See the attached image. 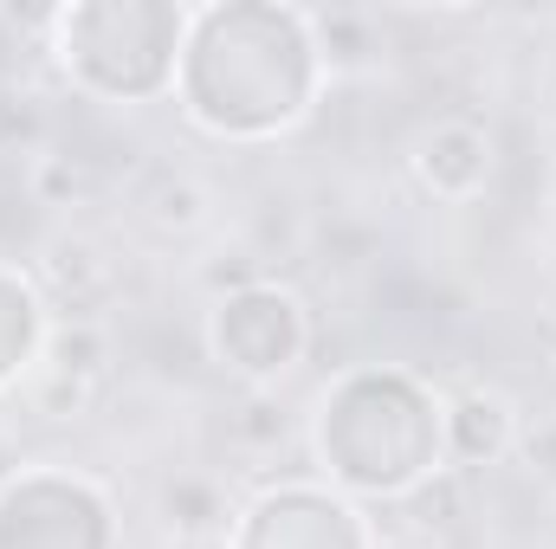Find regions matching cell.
Wrapping results in <instances>:
<instances>
[{
    "mask_svg": "<svg viewBox=\"0 0 556 549\" xmlns=\"http://www.w3.org/2000/svg\"><path fill=\"white\" fill-rule=\"evenodd\" d=\"M415 181L433 201H472L492 181V137L472 117H440L415 142Z\"/></svg>",
    "mask_w": 556,
    "mask_h": 549,
    "instance_id": "obj_7",
    "label": "cell"
},
{
    "mask_svg": "<svg viewBox=\"0 0 556 549\" xmlns=\"http://www.w3.org/2000/svg\"><path fill=\"white\" fill-rule=\"evenodd\" d=\"M46 278H52L65 317H91V310L111 297V284H117L111 259H104L91 240H78V233H65V240L46 246Z\"/></svg>",
    "mask_w": 556,
    "mask_h": 549,
    "instance_id": "obj_10",
    "label": "cell"
},
{
    "mask_svg": "<svg viewBox=\"0 0 556 549\" xmlns=\"http://www.w3.org/2000/svg\"><path fill=\"white\" fill-rule=\"evenodd\" d=\"M324 91V52L304 7L214 0L188 13L175 98L194 130L220 142H266L311 117Z\"/></svg>",
    "mask_w": 556,
    "mask_h": 549,
    "instance_id": "obj_1",
    "label": "cell"
},
{
    "mask_svg": "<svg viewBox=\"0 0 556 549\" xmlns=\"http://www.w3.org/2000/svg\"><path fill=\"white\" fill-rule=\"evenodd\" d=\"M518 452H525V465H531L544 485H556V413L538 420V426H518Z\"/></svg>",
    "mask_w": 556,
    "mask_h": 549,
    "instance_id": "obj_19",
    "label": "cell"
},
{
    "mask_svg": "<svg viewBox=\"0 0 556 549\" xmlns=\"http://www.w3.org/2000/svg\"><path fill=\"white\" fill-rule=\"evenodd\" d=\"M440 433H446V452H453L459 472L466 465H498L518 446V408L498 388H466L459 401H446Z\"/></svg>",
    "mask_w": 556,
    "mask_h": 549,
    "instance_id": "obj_8",
    "label": "cell"
},
{
    "mask_svg": "<svg viewBox=\"0 0 556 549\" xmlns=\"http://www.w3.org/2000/svg\"><path fill=\"white\" fill-rule=\"evenodd\" d=\"M408 518H415V524H453V518H459V472L440 465L427 485H415V491H408Z\"/></svg>",
    "mask_w": 556,
    "mask_h": 549,
    "instance_id": "obj_16",
    "label": "cell"
},
{
    "mask_svg": "<svg viewBox=\"0 0 556 549\" xmlns=\"http://www.w3.org/2000/svg\"><path fill=\"white\" fill-rule=\"evenodd\" d=\"M91 395H98V382H78V375H39V388H33V408L46 413V420H72V413L91 408Z\"/></svg>",
    "mask_w": 556,
    "mask_h": 549,
    "instance_id": "obj_17",
    "label": "cell"
},
{
    "mask_svg": "<svg viewBox=\"0 0 556 549\" xmlns=\"http://www.w3.org/2000/svg\"><path fill=\"white\" fill-rule=\"evenodd\" d=\"M260 259L253 253H227V259H214L207 272H201V284L214 291V297H233V291H247V284H260Z\"/></svg>",
    "mask_w": 556,
    "mask_h": 549,
    "instance_id": "obj_18",
    "label": "cell"
},
{
    "mask_svg": "<svg viewBox=\"0 0 556 549\" xmlns=\"http://www.w3.org/2000/svg\"><path fill=\"white\" fill-rule=\"evenodd\" d=\"M0 549H117V511L78 472L20 465L0 491Z\"/></svg>",
    "mask_w": 556,
    "mask_h": 549,
    "instance_id": "obj_4",
    "label": "cell"
},
{
    "mask_svg": "<svg viewBox=\"0 0 556 549\" xmlns=\"http://www.w3.org/2000/svg\"><path fill=\"white\" fill-rule=\"evenodd\" d=\"M162 518L175 537H201V531H220L227 511H220V485L214 478H175L162 485Z\"/></svg>",
    "mask_w": 556,
    "mask_h": 549,
    "instance_id": "obj_13",
    "label": "cell"
},
{
    "mask_svg": "<svg viewBox=\"0 0 556 549\" xmlns=\"http://www.w3.org/2000/svg\"><path fill=\"white\" fill-rule=\"evenodd\" d=\"M440 420H446V401L408 369H350L337 388H324L311 446L343 491L408 498L440 472V452H446Z\"/></svg>",
    "mask_w": 556,
    "mask_h": 549,
    "instance_id": "obj_2",
    "label": "cell"
},
{
    "mask_svg": "<svg viewBox=\"0 0 556 549\" xmlns=\"http://www.w3.org/2000/svg\"><path fill=\"white\" fill-rule=\"evenodd\" d=\"M142 207H149V220H155L162 233H194V227L207 220V188L188 181V175H155V181L142 188Z\"/></svg>",
    "mask_w": 556,
    "mask_h": 549,
    "instance_id": "obj_12",
    "label": "cell"
},
{
    "mask_svg": "<svg viewBox=\"0 0 556 549\" xmlns=\"http://www.w3.org/2000/svg\"><path fill=\"white\" fill-rule=\"evenodd\" d=\"M46 330H52V317H46L39 284L26 272H7V266H0V388H13V382L39 362Z\"/></svg>",
    "mask_w": 556,
    "mask_h": 549,
    "instance_id": "obj_9",
    "label": "cell"
},
{
    "mask_svg": "<svg viewBox=\"0 0 556 549\" xmlns=\"http://www.w3.org/2000/svg\"><path fill=\"white\" fill-rule=\"evenodd\" d=\"M85 194H91V175H85L78 155H65V149H39L33 155V201L39 207H78Z\"/></svg>",
    "mask_w": 556,
    "mask_h": 549,
    "instance_id": "obj_14",
    "label": "cell"
},
{
    "mask_svg": "<svg viewBox=\"0 0 556 549\" xmlns=\"http://www.w3.org/2000/svg\"><path fill=\"white\" fill-rule=\"evenodd\" d=\"M551 207H556V168H551Z\"/></svg>",
    "mask_w": 556,
    "mask_h": 549,
    "instance_id": "obj_21",
    "label": "cell"
},
{
    "mask_svg": "<svg viewBox=\"0 0 556 549\" xmlns=\"http://www.w3.org/2000/svg\"><path fill=\"white\" fill-rule=\"evenodd\" d=\"M39 362H46L52 375L98 382V375H104V362H111V343H104L98 317H59V323L46 330V349H39Z\"/></svg>",
    "mask_w": 556,
    "mask_h": 549,
    "instance_id": "obj_11",
    "label": "cell"
},
{
    "mask_svg": "<svg viewBox=\"0 0 556 549\" xmlns=\"http://www.w3.org/2000/svg\"><path fill=\"white\" fill-rule=\"evenodd\" d=\"M188 7L175 0H72L52 26L59 65L78 91L111 104H149L175 85Z\"/></svg>",
    "mask_w": 556,
    "mask_h": 549,
    "instance_id": "obj_3",
    "label": "cell"
},
{
    "mask_svg": "<svg viewBox=\"0 0 556 549\" xmlns=\"http://www.w3.org/2000/svg\"><path fill=\"white\" fill-rule=\"evenodd\" d=\"M13 478H20V459H13V452H7V446H0V491H7V485H13Z\"/></svg>",
    "mask_w": 556,
    "mask_h": 549,
    "instance_id": "obj_20",
    "label": "cell"
},
{
    "mask_svg": "<svg viewBox=\"0 0 556 549\" xmlns=\"http://www.w3.org/2000/svg\"><path fill=\"white\" fill-rule=\"evenodd\" d=\"M227 549H376V531L330 485H273L233 518Z\"/></svg>",
    "mask_w": 556,
    "mask_h": 549,
    "instance_id": "obj_6",
    "label": "cell"
},
{
    "mask_svg": "<svg viewBox=\"0 0 556 549\" xmlns=\"http://www.w3.org/2000/svg\"><path fill=\"white\" fill-rule=\"evenodd\" d=\"M304 343H311V317L273 278H260L233 297H214V310H207V349L247 388H273L278 375H291Z\"/></svg>",
    "mask_w": 556,
    "mask_h": 549,
    "instance_id": "obj_5",
    "label": "cell"
},
{
    "mask_svg": "<svg viewBox=\"0 0 556 549\" xmlns=\"http://www.w3.org/2000/svg\"><path fill=\"white\" fill-rule=\"evenodd\" d=\"M227 426H233V439L247 446V452H273L285 446V408H278L273 388H247L233 413H227Z\"/></svg>",
    "mask_w": 556,
    "mask_h": 549,
    "instance_id": "obj_15",
    "label": "cell"
}]
</instances>
